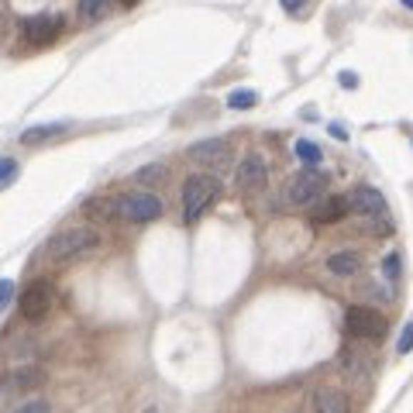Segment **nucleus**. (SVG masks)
Instances as JSON below:
<instances>
[{"label":"nucleus","instance_id":"dca6fc26","mask_svg":"<svg viewBox=\"0 0 413 413\" xmlns=\"http://www.w3.org/2000/svg\"><path fill=\"white\" fill-rule=\"evenodd\" d=\"M86 217H93V220H111V217H118V197H93L86 203Z\"/></svg>","mask_w":413,"mask_h":413},{"label":"nucleus","instance_id":"ddd939ff","mask_svg":"<svg viewBox=\"0 0 413 413\" xmlns=\"http://www.w3.org/2000/svg\"><path fill=\"white\" fill-rule=\"evenodd\" d=\"M69 131V124L66 121H56V124H35V128H24L21 131V145H41V141H52V138H59Z\"/></svg>","mask_w":413,"mask_h":413},{"label":"nucleus","instance_id":"f3484780","mask_svg":"<svg viewBox=\"0 0 413 413\" xmlns=\"http://www.w3.org/2000/svg\"><path fill=\"white\" fill-rule=\"evenodd\" d=\"M293 152L296 158L307 165V169H317V162L324 158V152H320V145L317 141H307V138H300V141H293Z\"/></svg>","mask_w":413,"mask_h":413},{"label":"nucleus","instance_id":"20e7f679","mask_svg":"<svg viewBox=\"0 0 413 413\" xmlns=\"http://www.w3.org/2000/svg\"><path fill=\"white\" fill-rule=\"evenodd\" d=\"M327 176L320 169H300L286 186H282V203L286 207H310L314 200H324Z\"/></svg>","mask_w":413,"mask_h":413},{"label":"nucleus","instance_id":"2eb2a0df","mask_svg":"<svg viewBox=\"0 0 413 413\" xmlns=\"http://www.w3.org/2000/svg\"><path fill=\"white\" fill-rule=\"evenodd\" d=\"M327 269L341 279H352V275L362 272V255L358 252H335V255L327 258Z\"/></svg>","mask_w":413,"mask_h":413},{"label":"nucleus","instance_id":"a878e982","mask_svg":"<svg viewBox=\"0 0 413 413\" xmlns=\"http://www.w3.org/2000/svg\"><path fill=\"white\" fill-rule=\"evenodd\" d=\"M341 86H345V90H355V86H358V76H355V73H341Z\"/></svg>","mask_w":413,"mask_h":413},{"label":"nucleus","instance_id":"4be33fe9","mask_svg":"<svg viewBox=\"0 0 413 413\" xmlns=\"http://www.w3.org/2000/svg\"><path fill=\"white\" fill-rule=\"evenodd\" d=\"M396 352H399V355H410L413 352V320L403 327V335H399V341H396Z\"/></svg>","mask_w":413,"mask_h":413},{"label":"nucleus","instance_id":"f8f14e48","mask_svg":"<svg viewBox=\"0 0 413 413\" xmlns=\"http://www.w3.org/2000/svg\"><path fill=\"white\" fill-rule=\"evenodd\" d=\"M62 21L59 18H49V14H35V18L24 21V39L35 41V45H41V41H49L52 35H56V28H59Z\"/></svg>","mask_w":413,"mask_h":413},{"label":"nucleus","instance_id":"aec40b11","mask_svg":"<svg viewBox=\"0 0 413 413\" xmlns=\"http://www.w3.org/2000/svg\"><path fill=\"white\" fill-rule=\"evenodd\" d=\"M79 14L90 21H100V18H107V4H103V0H83V4H79Z\"/></svg>","mask_w":413,"mask_h":413},{"label":"nucleus","instance_id":"423d86ee","mask_svg":"<svg viewBox=\"0 0 413 413\" xmlns=\"http://www.w3.org/2000/svg\"><path fill=\"white\" fill-rule=\"evenodd\" d=\"M118 217L131 220V224H148L162 217V200L155 193H124L118 197Z\"/></svg>","mask_w":413,"mask_h":413},{"label":"nucleus","instance_id":"39448f33","mask_svg":"<svg viewBox=\"0 0 413 413\" xmlns=\"http://www.w3.org/2000/svg\"><path fill=\"white\" fill-rule=\"evenodd\" d=\"M345 331L352 337H372V341H382L386 331H389V320L372 310V307H348L345 314Z\"/></svg>","mask_w":413,"mask_h":413},{"label":"nucleus","instance_id":"0eeeda50","mask_svg":"<svg viewBox=\"0 0 413 413\" xmlns=\"http://www.w3.org/2000/svg\"><path fill=\"white\" fill-rule=\"evenodd\" d=\"M265 183H269V158L262 152H248L235 173V186L241 193H258Z\"/></svg>","mask_w":413,"mask_h":413},{"label":"nucleus","instance_id":"4468645a","mask_svg":"<svg viewBox=\"0 0 413 413\" xmlns=\"http://www.w3.org/2000/svg\"><path fill=\"white\" fill-rule=\"evenodd\" d=\"M345 214H348V203H345V197H324L314 207L310 220H314V224H335V220H341Z\"/></svg>","mask_w":413,"mask_h":413},{"label":"nucleus","instance_id":"6e6552de","mask_svg":"<svg viewBox=\"0 0 413 413\" xmlns=\"http://www.w3.org/2000/svg\"><path fill=\"white\" fill-rule=\"evenodd\" d=\"M186 158H193L200 165H207V169H214V173H228L231 169V148H228V141H197V145H190L186 148Z\"/></svg>","mask_w":413,"mask_h":413},{"label":"nucleus","instance_id":"393cba45","mask_svg":"<svg viewBox=\"0 0 413 413\" xmlns=\"http://www.w3.org/2000/svg\"><path fill=\"white\" fill-rule=\"evenodd\" d=\"M11 296H14V282H11V279H0V310L11 303Z\"/></svg>","mask_w":413,"mask_h":413},{"label":"nucleus","instance_id":"6ab92c4d","mask_svg":"<svg viewBox=\"0 0 413 413\" xmlns=\"http://www.w3.org/2000/svg\"><path fill=\"white\" fill-rule=\"evenodd\" d=\"M18 173H21V165L14 162V158L0 155V190H4V186H11V183L18 179Z\"/></svg>","mask_w":413,"mask_h":413},{"label":"nucleus","instance_id":"9b49d317","mask_svg":"<svg viewBox=\"0 0 413 413\" xmlns=\"http://www.w3.org/2000/svg\"><path fill=\"white\" fill-rule=\"evenodd\" d=\"M314 410L317 413H352V403H348L345 389H337V386H317Z\"/></svg>","mask_w":413,"mask_h":413},{"label":"nucleus","instance_id":"f03ea898","mask_svg":"<svg viewBox=\"0 0 413 413\" xmlns=\"http://www.w3.org/2000/svg\"><path fill=\"white\" fill-rule=\"evenodd\" d=\"M345 203H348V214H358L365 224H372V231H379V235H389V231H393L389 207H386V197H382L379 190L358 186V190H352V193L345 197Z\"/></svg>","mask_w":413,"mask_h":413},{"label":"nucleus","instance_id":"7ed1b4c3","mask_svg":"<svg viewBox=\"0 0 413 413\" xmlns=\"http://www.w3.org/2000/svg\"><path fill=\"white\" fill-rule=\"evenodd\" d=\"M220 197V183L217 176L197 173L183 183V220L186 224H197L200 217L207 214V207H214V200Z\"/></svg>","mask_w":413,"mask_h":413},{"label":"nucleus","instance_id":"b1692460","mask_svg":"<svg viewBox=\"0 0 413 413\" xmlns=\"http://www.w3.org/2000/svg\"><path fill=\"white\" fill-rule=\"evenodd\" d=\"M14 413H52V410H49V403H45V399H28V403H21Z\"/></svg>","mask_w":413,"mask_h":413},{"label":"nucleus","instance_id":"9d476101","mask_svg":"<svg viewBox=\"0 0 413 413\" xmlns=\"http://www.w3.org/2000/svg\"><path fill=\"white\" fill-rule=\"evenodd\" d=\"M49 307H52V290L45 282H31L18 300V310L24 320H41V317L49 314Z\"/></svg>","mask_w":413,"mask_h":413},{"label":"nucleus","instance_id":"5701e85b","mask_svg":"<svg viewBox=\"0 0 413 413\" xmlns=\"http://www.w3.org/2000/svg\"><path fill=\"white\" fill-rule=\"evenodd\" d=\"M382 272H386V282H396L399 279V255H386V262H382Z\"/></svg>","mask_w":413,"mask_h":413},{"label":"nucleus","instance_id":"1a4fd4ad","mask_svg":"<svg viewBox=\"0 0 413 413\" xmlns=\"http://www.w3.org/2000/svg\"><path fill=\"white\" fill-rule=\"evenodd\" d=\"M41 382H45V369H39L35 362H21L0 379V389L4 393H24V389H39Z\"/></svg>","mask_w":413,"mask_h":413},{"label":"nucleus","instance_id":"412c9836","mask_svg":"<svg viewBox=\"0 0 413 413\" xmlns=\"http://www.w3.org/2000/svg\"><path fill=\"white\" fill-rule=\"evenodd\" d=\"M135 179L138 183H162V179H165V169H162V165H145L141 173H135Z\"/></svg>","mask_w":413,"mask_h":413},{"label":"nucleus","instance_id":"a211bd4d","mask_svg":"<svg viewBox=\"0 0 413 413\" xmlns=\"http://www.w3.org/2000/svg\"><path fill=\"white\" fill-rule=\"evenodd\" d=\"M255 103H258L255 90H235V93L228 97V107H231V111H248V107H255Z\"/></svg>","mask_w":413,"mask_h":413},{"label":"nucleus","instance_id":"bb28decb","mask_svg":"<svg viewBox=\"0 0 413 413\" xmlns=\"http://www.w3.org/2000/svg\"><path fill=\"white\" fill-rule=\"evenodd\" d=\"M331 135H335V138H348V131H345L341 124H331Z\"/></svg>","mask_w":413,"mask_h":413},{"label":"nucleus","instance_id":"f257e3e1","mask_svg":"<svg viewBox=\"0 0 413 413\" xmlns=\"http://www.w3.org/2000/svg\"><path fill=\"white\" fill-rule=\"evenodd\" d=\"M97 248H100L97 228H90V224H69V228L56 231L41 245V255H45V262L62 265V262H76V258L93 255Z\"/></svg>","mask_w":413,"mask_h":413}]
</instances>
